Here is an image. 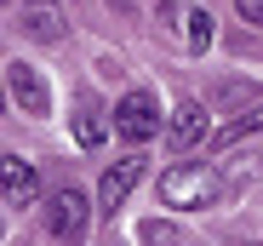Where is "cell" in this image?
<instances>
[{
    "label": "cell",
    "instance_id": "1",
    "mask_svg": "<svg viewBox=\"0 0 263 246\" xmlns=\"http://www.w3.org/2000/svg\"><path fill=\"white\" fill-rule=\"evenodd\" d=\"M217 195H223V178L206 160H178V166L160 172V206L172 212H206L217 206Z\"/></svg>",
    "mask_w": 263,
    "mask_h": 246
},
{
    "label": "cell",
    "instance_id": "6",
    "mask_svg": "<svg viewBox=\"0 0 263 246\" xmlns=\"http://www.w3.org/2000/svg\"><path fill=\"white\" fill-rule=\"evenodd\" d=\"M6 92L23 115H52V92H46V80H40L34 63H12L6 69Z\"/></svg>",
    "mask_w": 263,
    "mask_h": 246
},
{
    "label": "cell",
    "instance_id": "11",
    "mask_svg": "<svg viewBox=\"0 0 263 246\" xmlns=\"http://www.w3.org/2000/svg\"><path fill=\"white\" fill-rule=\"evenodd\" d=\"M257 126H263V109H246L240 120H229V126H217V132H212L206 143H212V149H229V143H240L246 132H257Z\"/></svg>",
    "mask_w": 263,
    "mask_h": 246
},
{
    "label": "cell",
    "instance_id": "10",
    "mask_svg": "<svg viewBox=\"0 0 263 246\" xmlns=\"http://www.w3.org/2000/svg\"><path fill=\"white\" fill-rule=\"evenodd\" d=\"M103 138H109V120H103V109H98L92 98H80V103H74V143H80V149H98Z\"/></svg>",
    "mask_w": 263,
    "mask_h": 246
},
{
    "label": "cell",
    "instance_id": "15",
    "mask_svg": "<svg viewBox=\"0 0 263 246\" xmlns=\"http://www.w3.org/2000/svg\"><path fill=\"white\" fill-rule=\"evenodd\" d=\"M0 6H6V0H0Z\"/></svg>",
    "mask_w": 263,
    "mask_h": 246
},
{
    "label": "cell",
    "instance_id": "13",
    "mask_svg": "<svg viewBox=\"0 0 263 246\" xmlns=\"http://www.w3.org/2000/svg\"><path fill=\"white\" fill-rule=\"evenodd\" d=\"M235 12H240L246 23H257V29H263V0H235Z\"/></svg>",
    "mask_w": 263,
    "mask_h": 246
},
{
    "label": "cell",
    "instance_id": "12",
    "mask_svg": "<svg viewBox=\"0 0 263 246\" xmlns=\"http://www.w3.org/2000/svg\"><path fill=\"white\" fill-rule=\"evenodd\" d=\"M138 240H183L172 223H160V218H149V223H138Z\"/></svg>",
    "mask_w": 263,
    "mask_h": 246
},
{
    "label": "cell",
    "instance_id": "8",
    "mask_svg": "<svg viewBox=\"0 0 263 246\" xmlns=\"http://www.w3.org/2000/svg\"><path fill=\"white\" fill-rule=\"evenodd\" d=\"M166 138H172V149H195L200 138H212V115H206V103H178L172 109V120H166Z\"/></svg>",
    "mask_w": 263,
    "mask_h": 246
},
{
    "label": "cell",
    "instance_id": "4",
    "mask_svg": "<svg viewBox=\"0 0 263 246\" xmlns=\"http://www.w3.org/2000/svg\"><path fill=\"white\" fill-rule=\"evenodd\" d=\"M86 206H92V200H86L80 189H58L52 206H46V235L52 240H80L86 235V218H92Z\"/></svg>",
    "mask_w": 263,
    "mask_h": 246
},
{
    "label": "cell",
    "instance_id": "3",
    "mask_svg": "<svg viewBox=\"0 0 263 246\" xmlns=\"http://www.w3.org/2000/svg\"><path fill=\"white\" fill-rule=\"evenodd\" d=\"M115 132H120L126 143H149V138H160V103H155L149 92H126V98L115 103Z\"/></svg>",
    "mask_w": 263,
    "mask_h": 246
},
{
    "label": "cell",
    "instance_id": "9",
    "mask_svg": "<svg viewBox=\"0 0 263 246\" xmlns=\"http://www.w3.org/2000/svg\"><path fill=\"white\" fill-rule=\"evenodd\" d=\"M29 40H40V46H52V40H63V12L58 0H23V23H17Z\"/></svg>",
    "mask_w": 263,
    "mask_h": 246
},
{
    "label": "cell",
    "instance_id": "2",
    "mask_svg": "<svg viewBox=\"0 0 263 246\" xmlns=\"http://www.w3.org/2000/svg\"><path fill=\"white\" fill-rule=\"evenodd\" d=\"M155 23H160L166 40H178L183 52H206L212 40H217L212 12H206V6H189V0H160V6H155Z\"/></svg>",
    "mask_w": 263,
    "mask_h": 246
},
{
    "label": "cell",
    "instance_id": "7",
    "mask_svg": "<svg viewBox=\"0 0 263 246\" xmlns=\"http://www.w3.org/2000/svg\"><path fill=\"white\" fill-rule=\"evenodd\" d=\"M143 183V155H126V160H115V166L103 172V183H98V200H103V212L115 218L120 206H126V195Z\"/></svg>",
    "mask_w": 263,
    "mask_h": 246
},
{
    "label": "cell",
    "instance_id": "14",
    "mask_svg": "<svg viewBox=\"0 0 263 246\" xmlns=\"http://www.w3.org/2000/svg\"><path fill=\"white\" fill-rule=\"evenodd\" d=\"M0 103H6V80H0Z\"/></svg>",
    "mask_w": 263,
    "mask_h": 246
},
{
    "label": "cell",
    "instance_id": "5",
    "mask_svg": "<svg viewBox=\"0 0 263 246\" xmlns=\"http://www.w3.org/2000/svg\"><path fill=\"white\" fill-rule=\"evenodd\" d=\"M0 195H6V206H34L40 195V166L23 155H0Z\"/></svg>",
    "mask_w": 263,
    "mask_h": 246
}]
</instances>
